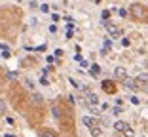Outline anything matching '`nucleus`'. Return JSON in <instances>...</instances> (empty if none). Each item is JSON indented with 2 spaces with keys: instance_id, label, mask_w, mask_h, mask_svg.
Instances as JSON below:
<instances>
[{
  "instance_id": "3",
  "label": "nucleus",
  "mask_w": 148,
  "mask_h": 137,
  "mask_svg": "<svg viewBox=\"0 0 148 137\" xmlns=\"http://www.w3.org/2000/svg\"><path fill=\"white\" fill-rule=\"evenodd\" d=\"M103 89H105L106 93H116L118 92V86L114 80H103Z\"/></svg>"
},
{
  "instance_id": "19",
  "label": "nucleus",
  "mask_w": 148,
  "mask_h": 137,
  "mask_svg": "<svg viewBox=\"0 0 148 137\" xmlns=\"http://www.w3.org/2000/svg\"><path fill=\"white\" fill-rule=\"evenodd\" d=\"M0 84H2V76H0Z\"/></svg>"
},
{
  "instance_id": "18",
  "label": "nucleus",
  "mask_w": 148,
  "mask_h": 137,
  "mask_svg": "<svg viewBox=\"0 0 148 137\" xmlns=\"http://www.w3.org/2000/svg\"><path fill=\"white\" fill-rule=\"evenodd\" d=\"M40 10H42L44 13H48V12H49V8H48V6H46V4H44V6H42V8H40Z\"/></svg>"
},
{
  "instance_id": "10",
  "label": "nucleus",
  "mask_w": 148,
  "mask_h": 137,
  "mask_svg": "<svg viewBox=\"0 0 148 137\" xmlns=\"http://www.w3.org/2000/svg\"><path fill=\"white\" fill-rule=\"evenodd\" d=\"M89 74H91L93 78H97V76L101 74V67H99V65H95V63H93V65L89 67Z\"/></svg>"
},
{
  "instance_id": "7",
  "label": "nucleus",
  "mask_w": 148,
  "mask_h": 137,
  "mask_svg": "<svg viewBox=\"0 0 148 137\" xmlns=\"http://www.w3.org/2000/svg\"><path fill=\"white\" fill-rule=\"evenodd\" d=\"M31 103L38 107V105H42V103H44V97L40 95V93H32V95H31Z\"/></svg>"
},
{
  "instance_id": "6",
  "label": "nucleus",
  "mask_w": 148,
  "mask_h": 137,
  "mask_svg": "<svg viewBox=\"0 0 148 137\" xmlns=\"http://www.w3.org/2000/svg\"><path fill=\"white\" fill-rule=\"evenodd\" d=\"M86 99H87V103H89V105H97V103H99L97 95L93 92H89V89H86Z\"/></svg>"
},
{
  "instance_id": "12",
  "label": "nucleus",
  "mask_w": 148,
  "mask_h": 137,
  "mask_svg": "<svg viewBox=\"0 0 148 137\" xmlns=\"http://www.w3.org/2000/svg\"><path fill=\"white\" fill-rule=\"evenodd\" d=\"M40 137H57V133L53 131V129L46 128V129H42V131H40Z\"/></svg>"
},
{
  "instance_id": "11",
  "label": "nucleus",
  "mask_w": 148,
  "mask_h": 137,
  "mask_svg": "<svg viewBox=\"0 0 148 137\" xmlns=\"http://www.w3.org/2000/svg\"><path fill=\"white\" fill-rule=\"evenodd\" d=\"M89 133H91L93 137H101V133H103V128L97 124V126H93V128H89Z\"/></svg>"
},
{
  "instance_id": "8",
  "label": "nucleus",
  "mask_w": 148,
  "mask_h": 137,
  "mask_svg": "<svg viewBox=\"0 0 148 137\" xmlns=\"http://www.w3.org/2000/svg\"><path fill=\"white\" fill-rule=\"evenodd\" d=\"M82 122L87 126V128H93V126H97V120L93 118V116H84V118H82Z\"/></svg>"
},
{
  "instance_id": "16",
  "label": "nucleus",
  "mask_w": 148,
  "mask_h": 137,
  "mask_svg": "<svg viewBox=\"0 0 148 137\" xmlns=\"http://www.w3.org/2000/svg\"><path fill=\"white\" fill-rule=\"evenodd\" d=\"M105 48H112V40H105Z\"/></svg>"
},
{
  "instance_id": "14",
  "label": "nucleus",
  "mask_w": 148,
  "mask_h": 137,
  "mask_svg": "<svg viewBox=\"0 0 148 137\" xmlns=\"http://www.w3.org/2000/svg\"><path fill=\"white\" fill-rule=\"evenodd\" d=\"M6 111H8V105H6L4 99H0V116H4V114H6Z\"/></svg>"
},
{
  "instance_id": "2",
  "label": "nucleus",
  "mask_w": 148,
  "mask_h": 137,
  "mask_svg": "<svg viewBox=\"0 0 148 137\" xmlns=\"http://www.w3.org/2000/svg\"><path fill=\"white\" fill-rule=\"evenodd\" d=\"M114 129H116V131H120V133H125V131H131L129 124H127L125 120H116V122H114Z\"/></svg>"
},
{
  "instance_id": "17",
  "label": "nucleus",
  "mask_w": 148,
  "mask_h": 137,
  "mask_svg": "<svg viewBox=\"0 0 148 137\" xmlns=\"http://www.w3.org/2000/svg\"><path fill=\"white\" fill-rule=\"evenodd\" d=\"M131 103H133V105H139L140 101H139V99H137V97H131Z\"/></svg>"
},
{
  "instance_id": "1",
  "label": "nucleus",
  "mask_w": 148,
  "mask_h": 137,
  "mask_svg": "<svg viewBox=\"0 0 148 137\" xmlns=\"http://www.w3.org/2000/svg\"><path fill=\"white\" fill-rule=\"evenodd\" d=\"M129 12V17L133 21H140V23H148V8L140 2H135L131 4V8L127 10Z\"/></svg>"
},
{
  "instance_id": "13",
  "label": "nucleus",
  "mask_w": 148,
  "mask_h": 137,
  "mask_svg": "<svg viewBox=\"0 0 148 137\" xmlns=\"http://www.w3.org/2000/svg\"><path fill=\"white\" fill-rule=\"evenodd\" d=\"M51 114H53V118L59 120V118H61V109H59L57 105H53V107H51Z\"/></svg>"
},
{
  "instance_id": "9",
  "label": "nucleus",
  "mask_w": 148,
  "mask_h": 137,
  "mask_svg": "<svg viewBox=\"0 0 148 137\" xmlns=\"http://www.w3.org/2000/svg\"><path fill=\"white\" fill-rule=\"evenodd\" d=\"M114 74H116V78H120V80H123L127 76V71L123 69V67H116V71H114Z\"/></svg>"
},
{
  "instance_id": "4",
  "label": "nucleus",
  "mask_w": 148,
  "mask_h": 137,
  "mask_svg": "<svg viewBox=\"0 0 148 137\" xmlns=\"http://www.w3.org/2000/svg\"><path fill=\"white\" fill-rule=\"evenodd\" d=\"M105 29H106V32H108L110 36H118V34H120V29H118L112 21H106L105 23Z\"/></svg>"
},
{
  "instance_id": "15",
  "label": "nucleus",
  "mask_w": 148,
  "mask_h": 137,
  "mask_svg": "<svg viewBox=\"0 0 148 137\" xmlns=\"http://www.w3.org/2000/svg\"><path fill=\"white\" fill-rule=\"evenodd\" d=\"M120 15H122V17H127V15H129V12H127L125 8H122V10H120Z\"/></svg>"
},
{
  "instance_id": "5",
  "label": "nucleus",
  "mask_w": 148,
  "mask_h": 137,
  "mask_svg": "<svg viewBox=\"0 0 148 137\" xmlns=\"http://www.w3.org/2000/svg\"><path fill=\"white\" fill-rule=\"evenodd\" d=\"M122 84L125 86L127 89H133V92H139V89H137V82H135V78H129V76H125V78L122 80Z\"/></svg>"
}]
</instances>
